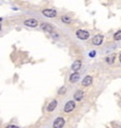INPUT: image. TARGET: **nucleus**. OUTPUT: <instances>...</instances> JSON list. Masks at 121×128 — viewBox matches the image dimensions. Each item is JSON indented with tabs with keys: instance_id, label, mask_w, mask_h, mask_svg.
<instances>
[{
	"instance_id": "f257e3e1",
	"label": "nucleus",
	"mask_w": 121,
	"mask_h": 128,
	"mask_svg": "<svg viewBox=\"0 0 121 128\" xmlns=\"http://www.w3.org/2000/svg\"><path fill=\"white\" fill-rule=\"evenodd\" d=\"M76 34H77L78 38H79V39H81V40H85V39H87V38L89 37V32L86 31V30H83V29L78 30Z\"/></svg>"
},
{
	"instance_id": "f03ea898",
	"label": "nucleus",
	"mask_w": 121,
	"mask_h": 128,
	"mask_svg": "<svg viewBox=\"0 0 121 128\" xmlns=\"http://www.w3.org/2000/svg\"><path fill=\"white\" fill-rule=\"evenodd\" d=\"M43 14L46 15L47 17L49 18H53L57 15V11L55 10H51V9H47V10H44L43 11Z\"/></svg>"
},
{
	"instance_id": "7ed1b4c3",
	"label": "nucleus",
	"mask_w": 121,
	"mask_h": 128,
	"mask_svg": "<svg viewBox=\"0 0 121 128\" xmlns=\"http://www.w3.org/2000/svg\"><path fill=\"white\" fill-rule=\"evenodd\" d=\"M64 125V120L63 118H57L53 123V128H63Z\"/></svg>"
},
{
	"instance_id": "20e7f679",
	"label": "nucleus",
	"mask_w": 121,
	"mask_h": 128,
	"mask_svg": "<svg viewBox=\"0 0 121 128\" xmlns=\"http://www.w3.org/2000/svg\"><path fill=\"white\" fill-rule=\"evenodd\" d=\"M74 108H75V102L70 101V102H66V104L64 106V111L66 113H69V112H71V111L74 110Z\"/></svg>"
},
{
	"instance_id": "39448f33",
	"label": "nucleus",
	"mask_w": 121,
	"mask_h": 128,
	"mask_svg": "<svg viewBox=\"0 0 121 128\" xmlns=\"http://www.w3.org/2000/svg\"><path fill=\"white\" fill-rule=\"evenodd\" d=\"M102 41H103V36H102V35H100V34L96 35V36L93 38V40H92L93 44H94V45H96V46H99V45H101Z\"/></svg>"
},
{
	"instance_id": "423d86ee",
	"label": "nucleus",
	"mask_w": 121,
	"mask_h": 128,
	"mask_svg": "<svg viewBox=\"0 0 121 128\" xmlns=\"http://www.w3.org/2000/svg\"><path fill=\"white\" fill-rule=\"evenodd\" d=\"M24 24L26 26H27V27L35 28V27L38 26V22H37V20H35V19H27V20L25 21Z\"/></svg>"
},
{
	"instance_id": "0eeeda50",
	"label": "nucleus",
	"mask_w": 121,
	"mask_h": 128,
	"mask_svg": "<svg viewBox=\"0 0 121 128\" xmlns=\"http://www.w3.org/2000/svg\"><path fill=\"white\" fill-rule=\"evenodd\" d=\"M83 95H84V92H83V91H81V90L77 91V92L75 93V95H74V99H75V101H77V102L81 101L82 98H83Z\"/></svg>"
},
{
	"instance_id": "6e6552de",
	"label": "nucleus",
	"mask_w": 121,
	"mask_h": 128,
	"mask_svg": "<svg viewBox=\"0 0 121 128\" xmlns=\"http://www.w3.org/2000/svg\"><path fill=\"white\" fill-rule=\"evenodd\" d=\"M92 82H93V78L91 76H86L84 79H83V81H82V85H84V86H88V85H90L91 83H92Z\"/></svg>"
},
{
	"instance_id": "1a4fd4ad",
	"label": "nucleus",
	"mask_w": 121,
	"mask_h": 128,
	"mask_svg": "<svg viewBox=\"0 0 121 128\" xmlns=\"http://www.w3.org/2000/svg\"><path fill=\"white\" fill-rule=\"evenodd\" d=\"M80 67H81V62L79 61V60H77V61H75L73 63L71 68H72V70H74V71H77V70H79L80 68Z\"/></svg>"
},
{
	"instance_id": "9d476101",
	"label": "nucleus",
	"mask_w": 121,
	"mask_h": 128,
	"mask_svg": "<svg viewBox=\"0 0 121 128\" xmlns=\"http://www.w3.org/2000/svg\"><path fill=\"white\" fill-rule=\"evenodd\" d=\"M56 106H57V101H56V100H53V101L48 104V106H47V111H48V112L53 111V110L56 108Z\"/></svg>"
},
{
	"instance_id": "9b49d317",
	"label": "nucleus",
	"mask_w": 121,
	"mask_h": 128,
	"mask_svg": "<svg viewBox=\"0 0 121 128\" xmlns=\"http://www.w3.org/2000/svg\"><path fill=\"white\" fill-rule=\"evenodd\" d=\"M42 28H43L44 30L47 31V32H52V31H53V28H52V26L49 25V24H46V23L42 24Z\"/></svg>"
},
{
	"instance_id": "f8f14e48",
	"label": "nucleus",
	"mask_w": 121,
	"mask_h": 128,
	"mask_svg": "<svg viewBox=\"0 0 121 128\" xmlns=\"http://www.w3.org/2000/svg\"><path fill=\"white\" fill-rule=\"evenodd\" d=\"M79 74L75 72V73H73L72 75L70 76V82L71 83H76V82L79 81Z\"/></svg>"
},
{
	"instance_id": "ddd939ff",
	"label": "nucleus",
	"mask_w": 121,
	"mask_h": 128,
	"mask_svg": "<svg viewBox=\"0 0 121 128\" xmlns=\"http://www.w3.org/2000/svg\"><path fill=\"white\" fill-rule=\"evenodd\" d=\"M115 59H116V55L115 54H110L107 58H106V62L108 64H113L115 62Z\"/></svg>"
},
{
	"instance_id": "4468645a",
	"label": "nucleus",
	"mask_w": 121,
	"mask_h": 128,
	"mask_svg": "<svg viewBox=\"0 0 121 128\" xmlns=\"http://www.w3.org/2000/svg\"><path fill=\"white\" fill-rule=\"evenodd\" d=\"M62 20H63V22H64V23H66V24H68V23H70V22H71L70 17H69V16H67V15H63V16L62 17Z\"/></svg>"
},
{
	"instance_id": "2eb2a0df",
	"label": "nucleus",
	"mask_w": 121,
	"mask_h": 128,
	"mask_svg": "<svg viewBox=\"0 0 121 128\" xmlns=\"http://www.w3.org/2000/svg\"><path fill=\"white\" fill-rule=\"evenodd\" d=\"M114 38L115 40H121V30L116 32V34L114 35Z\"/></svg>"
},
{
	"instance_id": "dca6fc26",
	"label": "nucleus",
	"mask_w": 121,
	"mask_h": 128,
	"mask_svg": "<svg viewBox=\"0 0 121 128\" xmlns=\"http://www.w3.org/2000/svg\"><path fill=\"white\" fill-rule=\"evenodd\" d=\"M65 91H66V88H65V86H63L60 90H59V94H64L65 93Z\"/></svg>"
},
{
	"instance_id": "f3484780",
	"label": "nucleus",
	"mask_w": 121,
	"mask_h": 128,
	"mask_svg": "<svg viewBox=\"0 0 121 128\" xmlns=\"http://www.w3.org/2000/svg\"><path fill=\"white\" fill-rule=\"evenodd\" d=\"M95 54H96V51L93 50V51H92V52H90V53H89V56L93 58V57H95Z\"/></svg>"
},
{
	"instance_id": "a211bd4d",
	"label": "nucleus",
	"mask_w": 121,
	"mask_h": 128,
	"mask_svg": "<svg viewBox=\"0 0 121 128\" xmlns=\"http://www.w3.org/2000/svg\"><path fill=\"white\" fill-rule=\"evenodd\" d=\"M7 128H19L18 126H15V125H9Z\"/></svg>"
},
{
	"instance_id": "6ab92c4d",
	"label": "nucleus",
	"mask_w": 121,
	"mask_h": 128,
	"mask_svg": "<svg viewBox=\"0 0 121 128\" xmlns=\"http://www.w3.org/2000/svg\"><path fill=\"white\" fill-rule=\"evenodd\" d=\"M119 61H120V63H121V54L119 55Z\"/></svg>"
},
{
	"instance_id": "aec40b11",
	"label": "nucleus",
	"mask_w": 121,
	"mask_h": 128,
	"mask_svg": "<svg viewBox=\"0 0 121 128\" xmlns=\"http://www.w3.org/2000/svg\"><path fill=\"white\" fill-rule=\"evenodd\" d=\"M0 29H1V25H0Z\"/></svg>"
}]
</instances>
